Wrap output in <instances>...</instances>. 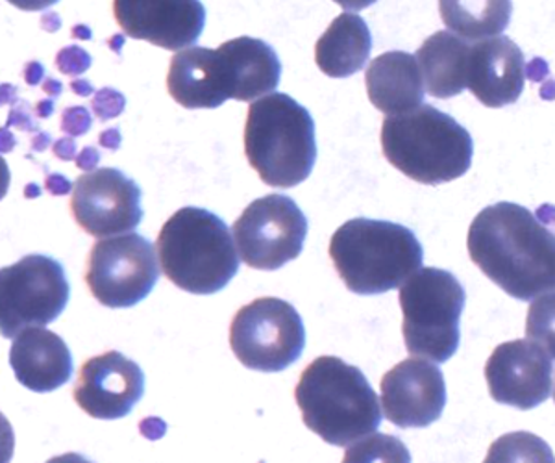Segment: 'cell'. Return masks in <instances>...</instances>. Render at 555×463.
Here are the masks:
<instances>
[{
    "label": "cell",
    "instance_id": "6da1fadb",
    "mask_svg": "<svg viewBox=\"0 0 555 463\" xmlns=\"http://www.w3.org/2000/svg\"><path fill=\"white\" fill-rule=\"evenodd\" d=\"M467 245L481 273L517 300L555 292V234L524 206H487L470 224Z\"/></svg>",
    "mask_w": 555,
    "mask_h": 463
},
{
    "label": "cell",
    "instance_id": "7a4b0ae2",
    "mask_svg": "<svg viewBox=\"0 0 555 463\" xmlns=\"http://www.w3.org/2000/svg\"><path fill=\"white\" fill-rule=\"evenodd\" d=\"M295 399L304 425L335 447H350L382 425L378 395L363 371L337 356H319L306 368Z\"/></svg>",
    "mask_w": 555,
    "mask_h": 463
},
{
    "label": "cell",
    "instance_id": "3957f363",
    "mask_svg": "<svg viewBox=\"0 0 555 463\" xmlns=\"http://www.w3.org/2000/svg\"><path fill=\"white\" fill-rule=\"evenodd\" d=\"M382 149L395 169L418 184H447L473 166V136L452 115L429 104L408 114L387 115Z\"/></svg>",
    "mask_w": 555,
    "mask_h": 463
},
{
    "label": "cell",
    "instance_id": "277c9868",
    "mask_svg": "<svg viewBox=\"0 0 555 463\" xmlns=\"http://www.w3.org/2000/svg\"><path fill=\"white\" fill-rule=\"evenodd\" d=\"M330 258L345 286L356 295H382L404 286L423 267L424 248L398 222L352 219L335 230Z\"/></svg>",
    "mask_w": 555,
    "mask_h": 463
},
{
    "label": "cell",
    "instance_id": "5b68a950",
    "mask_svg": "<svg viewBox=\"0 0 555 463\" xmlns=\"http://www.w3.org/2000/svg\"><path fill=\"white\" fill-rule=\"evenodd\" d=\"M156 250L165 276L193 295L221 292L240 271V254L227 222L195 206L167 219Z\"/></svg>",
    "mask_w": 555,
    "mask_h": 463
},
{
    "label": "cell",
    "instance_id": "8992f818",
    "mask_svg": "<svg viewBox=\"0 0 555 463\" xmlns=\"http://www.w3.org/2000/svg\"><path fill=\"white\" fill-rule=\"evenodd\" d=\"M245 154L259 178L272 188H295L315 166V123L285 93L254 101L245 125Z\"/></svg>",
    "mask_w": 555,
    "mask_h": 463
},
{
    "label": "cell",
    "instance_id": "52a82bcc",
    "mask_svg": "<svg viewBox=\"0 0 555 463\" xmlns=\"http://www.w3.org/2000/svg\"><path fill=\"white\" fill-rule=\"evenodd\" d=\"M465 290L454 274L439 267H421L400 287L404 313L402 334L411 355L447 363L460 349V321Z\"/></svg>",
    "mask_w": 555,
    "mask_h": 463
},
{
    "label": "cell",
    "instance_id": "ba28073f",
    "mask_svg": "<svg viewBox=\"0 0 555 463\" xmlns=\"http://www.w3.org/2000/svg\"><path fill=\"white\" fill-rule=\"evenodd\" d=\"M230 347L245 368L280 373L297 362L306 347L302 318L282 298H256L235 313Z\"/></svg>",
    "mask_w": 555,
    "mask_h": 463
},
{
    "label": "cell",
    "instance_id": "9c48e42d",
    "mask_svg": "<svg viewBox=\"0 0 555 463\" xmlns=\"http://www.w3.org/2000/svg\"><path fill=\"white\" fill-rule=\"evenodd\" d=\"M64 267L44 254H28L0 271V331L7 339L60 318L69 303Z\"/></svg>",
    "mask_w": 555,
    "mask_h": 463
},
{
    "label": "cell",
    "instance_id": "30bf717a",
    "mask_svg": "<svg viewBox=\"0 0 555 463\" xmlns=\"http://www.w3.org/2000/svg\"><path fill=\"white\" fill-rule=\"evenodd\" d=\"M156 250L143 235H112L91 247L86 282L106 308H132L151 295L159 279Z\"/></svg>",
    "mask_w": 555,
    "mask_h": 463
},
{
    "label": "cell",
    "instance_id": "8fae6325",
    "mask_svg": "<svg viewBox=\"0 0 555 463\" xmlns=\"http://www.w3.org/2000/svg\"><path fill=\"white\" fill-rule=\"evenodd\" d=\"M308 235V219L293 198L271 193L258 198L234 222L237 253L246 266L276 271L297 260Z\"/></svg>",
    "mask_w": 555,
    "mask_h": 463
},
{
    "label": "cell",
    "instance_id": "7c38bea8",
    "mask_svg": "<svg viewBox=\"0 0 555 463\" xmlns=\"http://www.w3.org/2000/svg\"><path fill=\"white\" fill-rule=\"evenodd\" d=\"M70 211L89 235L128 234L143 219L141 190L119 169L102 167L76 178Z\"/></svg>",
    "mask_w": 555,
    "mask_h": 463
},
{
    "label": "cell",
    "instance_id": "4fadbf2b",
    "mask_svg": "<svg viewBox=\"0 0 555 463\" xmlns=\"http://www.w3.org/2000/svg\"><path fill=\"white\" fill-rule=\"evenodd\" d=\"M552 358L537 343L526 339L502 343L486 365L489 394L500 404L533 410L552 394Z\"/></svg>",
    "mask_w": 555,
    "mask_h": 463
},
{
    "label": "cell",
    "instance_id": "5bb4252c",
    "mask_svg": "<svg viewBox=\"0 0 555 463\" xmlns=\"http://www.w3.org/2000/svg\"><path fill=\"white\" fill-rule=\"evenodd\" d=\"M379 389L384 415L398 428H426L447 407L441 369L423 358H410L387 371Z\"/></svg>",
    "mask_w": 555,
    "mask_h": 463
},
{
    "label": "cell",
    "instance_id": "9a60e30c",
    "mask_svg": "<svg viewBox=\"0 0 555 463\" xmlns=\"http://www.w3.org/2000/svg\"><path fill=\"white\" fill-rule=\"evenodd\" d=\"M76 404L95 420L127 417L145 395V375L138 363L109 350L83 363L75 391Z\"/></svg>",
    "mask_w": 555,
    "mask_h": 463
},
{
    "label": "cell",
    "instance_id": "2e32d148",
    "mask_svg": "<svg viewBox=\"0 0 555 463\" xmlns=\"http://www.w3.org/2000/svg\"><path fill=\"white\" fill-rule=\"evenodd\" d=\"M114 15L128 38L180 51L195 44L206 26L201 0H114Z\"/></svg>",
    "mask_w": 555,
    "mask_h": 463
},
{
    "label": "cell",
    "instance_id": "e0dca14e",
    "mask_svg": "<svg viewBox=\"0 0 555 463\" xmlns=\"http://www.w3.org/2000/svg\"><path fill=\"white\" fill-rule=\"evenodd\" d=\"M526 62L518 44L505 36L470 44L467 89L487 108H504L522 95Z\"/></svg>",
    "mask_w": 555,
    "mask_h": 463
},
{
    "label": "cell",
    "instance_id": "ac0fdd59",
    "mask_svg": "<svg viewBox=\"0 0 555 463\" xmlns=\"http://www.w3.org/2000/svg\"><path fill=\"white\" fill-rule=\"evenodd\" d=\"M10 365L21 386L49 394L73 375V356L64 339L41 326H30L13 337Z\"/></svg>",
    "mask_w": 555,
    "mask_h": 463
},
{
    "label": "cell",
    "instance_id": "d6986e66",
    "mask_svg": "<svg viewBox=\"0 0 555 463\" xmlns=\"http://www.w3.org/2000/svg\"><path fill=\"white\" fill-rule=\"evenodd\" d=\"M217 54L230 99L253 102L274 93L280 86L282 64L271 44L261 39H230L217 49Z\"/></svg>",
    "mask_w": 555,
    "mask_h": 463
},
{
    "label": "cell",
    "instance_id": "ffe728a7",
    "mask_svg": "<svg viewBox=\"0 0 555 463\" xmlns=\"http://www.w3.org/2000/svg\"><path fill=\"white\" fill-rule=\"evenodd\" d=\"M366 93L385 115H400L423 106L426 86L416 56L402 51L385 52L369 65Z\"/></svg>",
    "mask_w": 555,
    "mask_h": 463
},
{
    "label": "cell",
    "instance_id": "44dd1931",
    "mask_svg": "<svg viewBox=\"0 0 555 463\" xmlns=\"http://www.w3.org/2000/svg\"><path fill=\"white\" fill-rule=\"evenodd\" d=\"M167 89L169 95L188 110L219 108L230 99L219 54L204 47L183 49L172 57Z\"/></svg>",
    "mask_w": 555,
    "mask_h": 463
},
{
    "label": "cell",
    "instance_id": "7402d4cb",
    "mask_svg": "<svg viewBox=\"0 0 555 463\" xmlns=\"http://www.w3.org/2000/svg\"><path fill=\"white\" fill-rule=\"evenodd\" d=\"M468 39L441 30L429 36L416 51L424 86L436 99H452L467 89Z\"/></svg>",
    "mask_w": 555,
    "mask_h": 463
},
{
    "label": "cell",
    "instance_id": "603a6c76",
    "mask_svg": "<svg viewBox=\"0 0 555 463\" xmlns=\"http://www.w3.org/2000/svg\"><path fill=\"white\" fill-rule=\"evenodd\" d=\"M373 51V36L360 15L341 13L315 44V62L330 78H347L363 69Z\"/></svg>",
    "mask_w": 555,
    "mask_h": 463
},
{
    "label": "cell",
    "instance_id": "cb8c5ba5",
    "mask_svg": "<svg viewBox=\"0 0 555 463\" xmlns=\"http://www.w3.org/2000/svg\"><path fill=\"white\" fill-rule=\"evenodd\" d=\"M441 20L450 33L465 39L502 36L512 21V0H439Z\"/></svg>",
    "mask_w": 555,
    "mask_h": 463
},
{
    "label": "cell",
    "instance_id": "d4e9b609",
    "mask_svg": "<svg viewBox=\"0 0 555 463\" xmlns=\"http://www.w3.org/2000/svg\"><path fill=\"white\" fill-rule=\"evenodd\" d=\"M526 336L555 360V292L539 295L531 303L526 318Z\"/></svg>",
    "mask_w": 555,
    "mask_h": 463
},
{
    "label": "cell",
    "instance_id": "484cf974",
    "mask_svg": "<svg viewBox=\"0 0 555 463\" xmlns=\"http://www.w3.org/2000/svg\"><path fill=\"white\" fill-rule=\"evenodd\" d=\"M411 462L410 452L405 451L402 441L391 436H373L363 443H353L345 454V462Z\"/></svg>",
    "mask_w": 555,
    "mask_h": 463
},
{
    "label": "cell",
    "instance_id": "4316f807",
    "mask_svg": "<svg viewBox=\"0 0 555 463\" xmlns=\"http://www.w3.org/2000/svg\"><path fill=\"white\" fill-rule=\"evenodd\" d=\"M89 64H91V60H89L88 54L80 51L78 47H70V49H65V51L57 54V67L67 75H80V73L88 69Z\"/></svg>",
    "mask_w": 555,
    "mask_h": 463
},
{
    "label": "cell",
    "instance_id": "83f0119b",
    "mask_svg": "<svg viewBox=\"0 0 555 463\" xmlns=\"http://www.w3.org/2000/svg\"><path fill=\"white\" fill-rule=\"evenodd\" d=\"M125 106V99L114 91V89H102L101 93L95 97L93 108L102 121H107L109 117L120 114V110Z\"/></svg>",
    "mask_w": 555,
    "mask_h": 463
},
{
    "label": "cell",
    "instance_id": "f1b7e54d",
    "mask_svg": "<svg viewBox=\"0 0 555 463\" xmlns=\"http://www.w3.org/2000/svg\"><path fill=\"white\" fill-rule=\"evenodd\" d=\"M89 114L83 108H70L64 114V123L62 128L65 132L73 133V136H80L89 130Z\"/></svg>",
    "mask_w": 555,
    "mask_h": 463
},
{
    "label": "cell",
    "instance_id": "f546056e",
    "mask_svg": "<svg viewBox=\"0 0 555 463\" xmlns=\"http://www.w3.org/2000/svg\"><path fill=\"white\" fill-rule=\"evenodd\" d=\"M8 2L25 12H39V10L56 4L57 0H8Z\"/></svg>",
    "mask_w": 555,
    "mask_h": 463
},
{
    "label": "cell",
    "instance_id": "4dcf8cb0",
    "mask_svg": "<svg viewBox=\"0 0 555 463\" xmlns=\"http://www.w3.org/2000/svg\"><path fill=\"white\" fill-rule=\"evenodd\" d=\"M339 7L345 8L348 12H358V10H365V8L373 7L376 0H335Z\"/></svg>",
    "mask_w": 555,
    "mask_h": 463
},
{
    "label": "cell",
    "instance_id": "1f68e13d",
    "mask_svg": "<svg viewBox=\"0 0 555 463\" xmlns=\"http://www.w3.org/2000/svg\"><path fill=\"white\" fill-rule=\"evenodd\" d=\"M96 162H99V154L89 146L83 151L82 156L78 158V164L76 166L80 167V169H91V167L95 166Z\"/></svg>",
    "mask_w": 555,
    "mask_h": 463
},
{
    "label": "cell",
    "instance_id": "d6a6232c",
    "mask_svg": "<svg viewBox=\"0 0 555 463\" xmlns=\"http://www.w3.org/2000/svg\"><path fill=\"white\" fill-rule=\"evenodd\" d=\"M554 400H555V391H554Z\"/></svg>",
    "mask_w": 555,
    "mask_h": 463
}]
</instances>
